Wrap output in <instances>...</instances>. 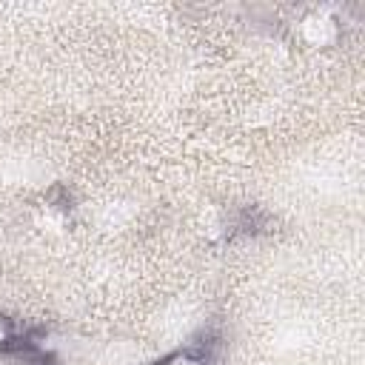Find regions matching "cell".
<instances>
[{
    "label": "cell",
    "instance_id": "6da1fadb",
    "mask_svg": "<svg viewBox=\"0 0 365 365\" xmlns=\"http://www.w3.org/2000/svg\"><path fill=\"white\" fill-rule=\"evenodd\" d=\"M331 29H334V20L328 14H322V11H317V14H311V17L302 20V34H305V40L311 46L325 43L331 37Z\"/></svg>",
    "mask_w": 365,
    "mask_h": 365
},
{
    "label": "cell",
    "instance_id": "7a4b0ae2",
    "mask_svg": "<svg viewBox=\"0 0 365 365\" xmlns=\"http://www.w3.org/2000/svg\"><path fill=\"white\" fill-rule=\"evenodd\" d=\"M157 365H208V354L202 348H182V351H174L168 354L163 362Z\"/></svg>",
    "mask_w": 365,
    "mask_h": 365
}]
</instances>
